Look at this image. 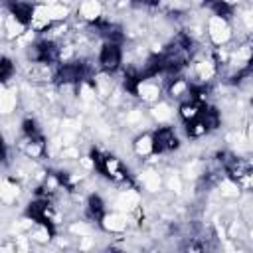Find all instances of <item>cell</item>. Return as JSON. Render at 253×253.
<instances>
[{
    "label": "cell",
    "mask_w": 253,
    "mask_h": 253,
    "mask_svg": "<svg viewBox=\"0 0 253 253\" xmlns=\"http://www.w3.org/2000/svg\"><path fill=\"white\" fill-rule=\"evenodd\" d=\"M123 43H115V42H103V45L99 47L97 53V65L103 73L107 75H115L117 71L123 69Z\"/></svg>",
    "instance_id": "6da1fadb"
},
{
    "label": "cell",
    "mask_w": 253,
    "mask_h": 253,
    "mask_svg": "<svg viewBox=\"0 0 253 253\" xmlns=\"http://www.w3.org/2000/svg\"><path fill=\"white\" fill-rule=\"evenodd\" d=\"M150 136H152V154H170L180 148V138H178L174 126H170V125L156 126L150 132Z\"/></svg>",
    "instance_id": "7a4b0ae2"
},
{
    "label": "cell",
    "mask_w": 253,
    "mask_h": 253,
    "mask_svg": "<svg viewBox=\"0 0 253 253\" xmlns=\"http://www.w3.org/2000/svg\"><path fill=\"white\" fill-rule=\"evenodd\" d=\"M107 215V208H105V200L99 194H89L85 200V217L97 225L103 223Z\"/></svg>",
    "instance_id": "3957f363"
},
{
    "label": "cell",
    "mask_w": 253,
    "mask_h": 253,
    "mask_svg": "<svg viewBox=\"0 0 253 253\" xmlns=\"http://www.w3.org/2000/svg\"><path fill=\"white\" fill-rule=\"evenodd\" d=\"M198 117H200V121L204 123L208 134H210V132H215V130L221 126V123H223L221 111H219L215 105H210V103H206V105L202 107V111H200Z\"/></svg>",
    "instance_id": "277c9868"
},
{
    "label": "cell",
    "mask_w": 253,
    "mask_h": 253,
    "mask_svg": "<svg viewBox=\"0 0 253 253\" xmlns=\"http://www.w3.org/2000/svg\"><path fill=\"white\" fill-rule=\"evenodd\" d=\"M132 150H134V154L140 156V158L152 156V136H150V132L138 134V136L132 140Z\"/></svg>",
    "instance_id": "5b68a950"
},
{
    "label": "cell",
    "mask_w": 253,
    "mask_h": 253,
    "mask_svg": "<svg viewBox=\"0 0 253 253\" xmlns=\"http://www.w3.org/2000/svg\"><path fill=\"white\" fill-rule=\"evenodd\" d=\"M14 73H16V65H14V61H12L8 55L0 53V85L8 83V81L14 77Z\"/></svg>",
    "instance_id": "8992f818"
},
{
    "label": "cell",
    "mask_w": 253,
    "mask_h": 253,
    "mask_svg": "<svg viewBox=\"0 0 253 253\" xmlns=\"http://www.w3.org/2000/svg\"><path fill=\"white\" fill-rule=\"evenodd\" d=\"M6 162H8V146H6L4 134L0 130V164H6Z\"/></svg>",
    "instance_id": "52a82bcc"
},
{
    "label": "cell",
    "mask_w": 253,
    "mask_h": 253,
    "mask_svg": "<svg viewBox=\"0 0 253 253\" xmlns=\"http://www.w3.org/2000/svg\"><path fill=\"white\" fill-rule=\"evenodd\" d=\"M160 2H162V0H132V4H136V6H140V8H146V10L160 6Z\"/></svg>",
    "instance_id": "ba28073f"
}]
</instances>
